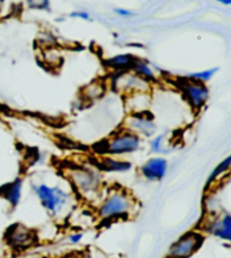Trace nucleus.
Segmentation results:
<instances>
[{
	"label": "nucleus",
	"mask_w": 231,
	"mask_h": 258,
	"mask_svg": "<svg viewBox=\"0 0 231 258\" xmlns=\"http://www.w3.org/2000/svg\"><path fill=\"white\" fill-rule=\"evenodd\" d=\"M149 150L150 153L154 155H167L173 151V141L170 140L169 133H157L154 137L149 141Z\"/></svg>",
	"instance_id": "a211bd4d"
},
{
	"label": "nucleus",
	"mask_w": 231,
	"mask_h": 258,
	"mask_svg": "<svg viewBox=\"0 0 231 258\" xmlns=\"http://www.w3.org/2000/svg\"><path fill=\"white\" fill-rule=\"evenodd\" d=\"M71 258H96V257L89 251H80V252H78L77 255L72 256Z\"/></svg>",
	"instance_id": "bb28decb"
},
{
	"label": "nucleus",
	"mask_w": 231,
	"mask_h": 258,
	"mask_svg": "<svg viewBox=\"0 0 231 258\" xmlns=\"http://www.w3.org/2000/svg\"><path fill=\"white\" fill-rule=\"evenodd\" d=\"M231 173V154L220 161V162L215 165L214 169L212 170L211 173L207 177L205 185H204V191H211L213 189L215 185H218L223 179L227 178Z\"/></svg>",
	"instance_id": "f3484780"
},
{
	"label": "nucleus",
	"mask_w": 231,
	"mask_h": 258,
	"mask_svg": "<svg viewBox=\"0 0 231 258\" xmlns=\"http://www.w3.org/2000/svg\"><path fill=\"white\" fill-rule=\"evenodd\" d=\"M169 171V161L163 155H152L137 170L138 176L147 182H161Z\"/></svg>",
	"instance_id": "9b49d317"
},
{
	"label": "nucleus",
	"mask_w": 231,
	"mask_h": 258,
	"mask_svg": "<svg viewBox=\"0 0 231 258\" xmlns=\"http://www.w3.org/2000/svg\"><path fill=\"white\" fill-rule=\"evenodd\" d=\"M42 59L44 63L49 64L51 68H54V67H58L60 62H61L62 54H61V51L58 49L57 45H53V47L43 48Z\"/></svg>",
	"instance_id": "412c9836"
},
{
	"label": "nucleus",
	"mask_w": 231,
	"mask_h": 258,
	"mask_svg": "<svg viewBox=\"0 0 231 258\" xmlns=\"http://www.w3.org/2000/svg\"><path fill=\"white\" fill-rule=\"evenodd\" d=\"M218 72H219V68L218 67H213V68L203 69V71L186 73V74H184L183 77L187 78V80L205 83V84H207V83H209L212 80V78L214 77V75Z\"/></svg>",
	"instance_id": "aec40b11"
},
{
	"label": "nucleus",
	"mask_w": 231,
	"mask_h": 258,
	"mask_svg": "<svg viewBox=\"0 0 231 258\" xmlns=\"http://www.w3.org/2000/svg\"><path fill=\"white\" fill-rule=\"evenodd\" d=\"M4 111V108H3V105L0 104V112H3Z\"/></svg>",
	"instance_id": "c85d7f7f"
},
{
	"label": "nucleus",
	"mask_w": 231,
	"mask_h": 258,
	"mask_svg": "<svg viewBox=\"0 0 231 258\" xmlns=\"http://www.w3.org/2000/svg\"><path fill=\"white\" fill-rule=\"evenodd\" d=\"M121 126L135 133L143 141H149L151 137H154L158 133L159 129L154 113L150 110L149 111L127 113Z\"/></svg>",
	"instance_id": "6e6552de"
},
{
	"label": "nucleus",
	"mask_w": 231,
	"mask_h": 258,
	"mask_svg": "<svg viewBox=\"0 0 231 258\" xmlns=\"http://www.w3.org/2000/svg\"><path fill=\"white\" fill-rule=\"evenodd\" d=\"M107 82L101 80L92 81L81 90V98L86 102H95L103 98L107 92Z\"/></svg>",
	"instance_id": "6ab92c4d"
},
{
	"label": "nucleus",
	"mask_w": 231,
	"mask_h": 258,
	"mask_svg": "<svg viewBox=\"0 0 231 258\" xmlns=\"http://www.w3.org/2000/svg\"><path fill=\"white\" fill-rule=\"evenodd\" d=\"M30 188L46 215L54 221H63L69 218L80 203L62 176L52 181L33 179L30 181Z\"/></svg>",
	"instance_id": "f257e3e1"
},
{
	"label": "nucleus",
	"mask_w": 231,
	"mask_h": 258,
	"mask_svg": "<svg viewBox=\"0 0 231 258\" xmlns=\"http://www.w3.org/2000/svg\"><path fill=\"white\" fill-rule=\"evenodd\" d=\"M101 172L112 174H124L130 172L133 169V163L127 158H117V156H97L94 163Z\"/></svg>",
	"instance_id": "f8f14e48"
},
{
	"label": "nucleus",
	"mask_w": 231,
	"mask_h": 258,
	"mask_svg": "<svg viewBox=\"0 0 231 258\" xmlns=\"http://www.w3.org/2000/svg\"><path fill=\"white\" fill-rule=\"evenodd\" d=\"M69 17L72 20H80L85 22H90L92 20L90 13L87 11H73L69 14Z\"/></svg>",
	"instance_id": "393cba45"
},
{
	"label": "nucleus",
	"mask_w": 231,
	"mask_h": 258,
	"mask_svg": "<svg viewBox=\"0 0 231 258\" xmlns=\"http://www.w3.org/2000/svg\"><path fill=\"white\" fill-rule=\"evenodd\" d=\"M61 176L78 200L91 207L98 202L107 186L105 174L94 163H69L62 168Z\"/></svg>",
	"instance_id": "7ed1b4c3"
},
{
	"label": "nucleus",
	"mask_w": 231,
	"mask_h": 258,
	"mask_svg": "<svg viewBox=\"0 0 231 258\" xmlns=\"http://www.w3.org/2000/svg\"><path fill=\"white\" fill-rule=\"evenodd\" d=\"M25 6L30 11L50 12L51 0H25Z\"/></svg>",
	"instance_id": "4be33fe9"
},
{
	"label": "nucleus",
	"mask_w": 231,
	"mask_h": 258,
	"mask_svg": "<svg viewBox=\"0 0 231 258\" xmlns=\"http://www.w3.org/2000/svg\"><path fill=\"white\" fill-rule=\"evenodd\" d=\"M124 109L127 113L149 111L152 104L151 92H139L123 98Z\"/></svg>",
	"instance_id": "4468645a"
},
{
	"label": "nucleus",
	"mask_w": 231,
	"mask_h": 258,
	"mask_svg": "<svg viewBox=\"0 0 231 258\" xmlns=\"http://www.w3.org/2000/svg\"><path fill=\"white\" fill-rule=\"evenodd\" d=\"M138 56L135 53L126 52L114 54L104 59V66L110 73H121L131 71Z\"/></svg>",
	"instance_id": "dca6fc26"
},
{
	"label": "nucleus",
	"mask_w": 231,
	"mask_h": 258,
	"mask_svg": "<svg viewBox=\"0 0 231 258\" xmlns=\"http://www.w3.org/2000/svg\"><path fill=\"white\" fill-rule=\"evenodd\" d=\"M143 142L145 141L135 133L120 126L96 145L95 152L97 156L108 155L117 156V158H127L141 151Z\"/></svg>",
	"instance_id": "20e7f679"
},
{
	"label": "nucleus",
	"mask_w": 231,
	"mask_h": 258,
	"mask_svg": "<svg viewBox=\"0 0 231 258\" xmlns=\"http://www.w3.org/2000/svg\"><path fill=\"white\" fill-rule=\"evenodd\" d=\"M175 85L193 113H200L206 107L210 100V89L205 83L191 81L181 76L175 81Z\"/></svg>",
	"instance_id": "39448f33"
},
{
	"label": "nucleus",
	"mask_w": 231,
	"mask_h": 258,
	"mask_svg": "<svg viewBox=\"0 0 231 258\" xmlns=\"http://www.w3.org/2000/svg\"><path fill=\"white\" fill-rule=\"evenodd\" d=\"M5 240L13 250L23 251L33 247L39 241V238L34 230L22 223H16L6 230Z\"/></svg>",
	"instance_id": "9d476101"
},
{
	"label": "nucleus",
	"mask_w": 231,
	"mask_h": 258,
	"mask_svg": "<svg viewBox=\"0 0 231 258\" xmlns=\"http://www.w3.org/2000/svg\"><path fill=\"white\" fill-rule=\"evenodd\" d=\"M131 72L135 73L139 77L143 78L145 81L151 83L154 86L158 84L160 81V73L158 72V69L146 58L137 57L131 68Z\"/></svg>",
	"instance_id": "2eb2a0df"
},
{
	"label": "nucleus",
	"mask_w": 231,
	"mask_h": 258,
	"mask_svg": "<svg viewBox=\"0 0 231 258\" xmlns=\"http://www.w3.org/2000/svg\"><path fill=\"white\" fill-rule=\"evenodd\" d=\"M198 229L205 236L209 234L221 241L227 242L231 247V214L229 212L207 214Z\"/></svg>",
	"instance_id": "1a4fd4ad"
},
{
	"label": "nucleus",
	"mask_w": 231,
	"mask_h": 258,
	"mask_svg": "<svg viewBox=\"0 0 231 258\" xmlns=\"http://www.w3.org/2000/svg\"><path fill=\"white\" fill-rule=\"evenodd\" d=\"M140 207V202L130 189L119 185H107L98 202L92 206V211L96 222L107 225L135 219Z\"/></svg>",
	"instance_id": "f03ea898"
},
{
	"label": "nucleus",
	"mask_w": 231,
	"mask_h": 258,
	"mask_svg": "<svg viewBox=\"0 0 231 258\" xmlns=\"http://www.w3.org/2000/svg\"><path fill=\"white\" fill-rule=\"evenodd\" d=\"M5 2H6V0H0V4H4Z\"/></svg>",
	"instance_id": "c756f323"
},
{
	"label": "nucleus",
	"mask_w": 231,
	"mask_h": 258,
	"mask_svg": "<svg viewBox=\"0 0 231 258\" xmlns=\"http://www.w3.org/2000/svg\"><path fill=\"white\" fill-rule=\"evenodd\" d=\"M215 2L220 5H222V6H225V7L231 6V0H215Z\"/></svg>",
	"instance_id": "cd10ccee"
},
{
	"label": "nucleus",
	"mask_w": 231,
	"mask_h": 258,
	"mask_svg": "<svg viewBox=\"0 0 231 258\" xmlns=\"http://www.w3.org/2000/svg\"><path fill=\"white\" fill-rule=\"evenodd\" d=\"M115 15L120 18H124V20H129V18H132L136 16V12L131 11V9L123 8V7H117L113 9Z\"/></svg>",
	"instance_id": "a878e982"
},
{
	"label": "nucleus",
	"mask_w": 231,
	"mask_h": 258,
	"mask_svg": "<svg viewBox=\"0 0 231 258\" xmlns=\"http://www.w3.org/2000/svg\"><path fill=\"white\" fill-rule=\"evenodd\" d=\"M205 238L198 228L188 230L169 246L166 258H192L204 245Z\"/></svg>",
	"instance_id": "0eeeda50"
},
{
	"label": "nucleus",
	"mask_w": 231,
	"mask_h": 258,
	"mask_svg": "<svg viewBox=\"0 0 231 258\" xmlns=\"http://www.w3.org/2000/svg\"><path fill=\"white\" fill-rule=\"evenodd\" d=\"M25 179L23 177H16L12 181L5 183L0 187V197L7 203L12 211L20 206L24 192Z\"/></svg>",
	"instance_id": "ddd939ff"
},
{
	"label": "nucleus",
	"mask_w": 231,
	"mask_h": 258,
	"mask_svg": "<svg viewBox=\"0 0 231 258\" xmlns=\"http://www.w3.org/2000/svg\"><path fill=\"white\" fill-rule=\"evenodd\" d=\"M84 238H85V232L81 231V230H76V231L68 234L66 237V241L68 245L78 246L84 241Z\"/></svg>",
	"instance_id": "b1692460"
},
{
	"label": "nucleus",
	"mask_w": 231,
	"mask_h": 258,
	"mask_svg": "<svg viewBox=\"0 0 231 258\" xmlns=\"http://www.w3.org/2000/svg\"><path fill=\"white\" fill-rule=\"evenodd\" d=\"M107 85L115 93L122 98L139 92H152L154 85L143 78L139 77L131 71L121 73H110Z\"/></svg>",
	"instance_id": "423d86ee"
},
{
	"label": "nucleus",
	"mask_w": 231,
	"mask_h": 258,
	"mask_svg": "<svg viewBox=\"0 0 231 258\" xmlns=\"http://www.w3.org/2000/svg\"><path fill=\"white\" fill-rule=\"evenodd\" d=\"M39 40L40 43L43 48H48V47H53V45H57V38L55 35L50 31H45L43 33H41L39 35Z\"/></svg>",
	"instance_id": "5701e85b"
}]
</instances>
